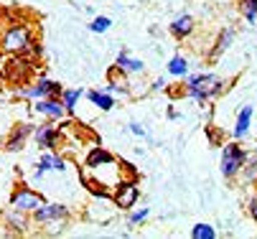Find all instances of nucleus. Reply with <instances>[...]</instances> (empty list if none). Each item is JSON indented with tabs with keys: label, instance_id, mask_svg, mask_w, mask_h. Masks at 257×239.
Returning <instances> with one entry per match:
<instances>
[{
	"label": "nucleus",
	"instance_id": "f257e3e1",
	"mask_svg": "<svg viewBox=\"0 0 257 239\" xmlns=\"http://www.w3.org/2000/svg\"><path fill=\"white\" fill-rule=\"evenodd\" d=\"M183 82V94H186L189 99L199 102V105H204V102H209L211 97L222 94L227 89V82L219 77V74H186L181 79Z\"/></svg>",
	"mask_w": 257,
	"mask_h": 239
},
{
	"label": "nucleus",
	"instance_id": "f03ea898",
	"mask_svg": "<svg viewBox=\"0 0 257 239\" xmlns=\"http://www.w3.org/2000/svg\"><path fill=\"white\" fill-rule=\"evenodd\" d=\"M36 44V31L28 23H11L0 31V51L3 54H28Z\"/></svg>",
	"mask_w": 257,
	"mask_h": 239
},
{
	"label": "nucleus",
	"instance_id": "7ed1b4c3",
	"mask_svg": "<svg viewBox=\"0 0 257 239\" xmlns=\"http://www.w3.org/2000/svg\"><path fill=\"white\" fill-rule=\"evenodd\" d=\"M244 160H247V150L239 145V140H232L222 148V155H219V170L227 181L237 178L244 168Z\"/></svg>",
	"mask_w": 257,
	"mask_h": 239
},
{
	"label": "nucleus",
	"instance_id": "20e7f679",
	"mask_svg": "<svg viewBox=\"0 0 257 239\" xmlns=\"http://www.w3.org/2000/svg\"><path fill=\"white\" fill-rule=\"evenodd\" d=\"M61 84L49 79V77H39L28 84H21L16 89V97L18 99H26V102H33V99H44V97H59L61 94Z\"/></svg>",
	"mask_w": 257,
	"mask_h": 239
},
{
	"label": "nucleus",
	"instance_id": "39448f33",
	"mask_svg": "<svg viewBox=\"0 0 257 239\" xmlns=\"http://www.w3.org/2000/svg\"><path fill=\"white\" fill-rule=\"evenodd\" d=\"M138 198H140V186L133 176L127 178H120L112 188V203L117 211H130L138 206Z\"/></svg>",
	"mask_w": 257,
	"mask_h": 239
},
{
	"label": "nucleus",
	"instance_id": "423d86ee",
	"mask_svg": "<svg viewBox=\"0 0 257 239\" xmlns=\"http://www.w3.org/2000/svg\"><path fill=\"white\" fill-rule=\"evenodd\" d=\"M44 201H46V198H44V193H41V191H33L31 186H26V183H18V186L11 191L8 206H13V209H21V211H26V214H33V211L39 209Z\"/></svg>",
	"mask_w": 257,
	"mask_h": 239
},
{
	"label": "nucleus",
	"instance_id": "0eeeda50",
	"mask_svg": "<svg viewBox=\"0 0 257 239\" xmlns=\"http://www.w3.org/2000/svg\"><path fill=\"white\" fill-rule=\"evenodd\" d=\"M59 219H71V209L66 206V203H56V201H44L39 209H36L31 214V221L33 226H46L51 221H59Z\"/></svg>",
	"mask_w": 257,
	"mask_h": 239
},
{
	"label": "nucleus",
	"instance_id": "6e6552de",
	"mask_svg": "<svg viewBox=\"0 0 257 239\" xmlns=\"http://www.w3.org/2000/svg\"><path fill=\"white\" fill-rule=\"evenodd\" d=\"M31 112L39 115L44 120H51V122H61L66 117V110H64V102L59 97H44V99H33L31 102Z\"/></svg>",
	"mask_w": 257,
	"mask_h": 239
},
{
	"label": "nucleus",
	"instance_id": "1a4fd4ad",
	"mask_svg": "<svg viewBox=\"0 0 257 239\" xmlns=\"http://www.w3.org/2000/svg\"><path fill=\"white\" fill-rule=\"evenodd\" d=\"M31 138L36 140L41 150H56L61 145V127L51 120H46V125H36Z\"/></svg>",
	"mask_w": 257,
	"mask_h": 239
},
{
	"label": "nucleus",
	"instance_id": "9d476101",
	"mask_svg": "<svg viewBox=\"0 0 257 239\" xmlns=\"http://www.w3.org/2000/svg\"><path fill=\"white\" fill-rule=\"evenodd\" d=\"M0 224H3L11 234H26L28 226H33L31 214H26L21 209H13V206H8L3 214H0Z\"/></svg>",
	"mask_w": 257,
	"mask_h": 239
},
{
	"label": "nucleus",
	"instance_id": "9b49d317",
	"mask_svg": "<svg viewBox=\"0 0 257 239\" xmlns=\"http://www.w3.org/2000/svg\"><path fill=\"white\" fill-rule=\"evenodd\" d=\"M130 74H125V72H120L117 66H112L109 69V74H107V87H104V92H109V94H117V97H130L133 94V89H130V79H127Z\"/></svg>",
	"mask_w": 257,
	"mask_h": 239
},
{
	"label": "nucleus",
	"instance_id": "f8f14e48",
	"mask_svg": "<svg viewBox=\"0 0 257 239\" xmlns=\"http://www.w3.org/2000/svg\"><path fill=\"white\" fill-rule=\"evenodd\" d=\"M33 122H18L13 130H11V135H8V140H6V150H11V153H18V150H23L26 148V143H28V138L33 135Z\"/></svg>",
	"mask_w": 257,
	"mask_h": 239
},
{
	"label": "nucleus",
	"instance_id": "ddd939ff",
	"mask_svg": "<svg viewBox=\"0 0 257 239\" xmlns=\"http://www.w3.org/2000/svg\"><path fill=\"white\" fill-rule=\"evenodd\" d=\"M168 31H171L173 39L183 41V39H189L191 33L196 31V21H194L191 13H181V16H176V18L168 23Z\"/></svg>",
	"mask_w": 257,
	"mask_h": 239
},
{
	"label": "nucleus",
	"instance_id": "4468645a",
	"mask_svg": "<svg viewBox=\"0 0 257 239\" xmlns=\"http://www.w3.org/2000/svg\"><path fill=\"white\" fill-rule=\"evenodd\" d=\"M36 168H41V170H54V173H64V170L69 168L66 165V158L59 153V150H44L41 153V158H39V165Z\"/></svg>",
	"mask_w": 257,
	"mask_h": 239
},
{
	"label": "nucleus",
	"instance_id": "2eb2a0df",
	"mask_svg": "<svg viewBox=\"0 0 257 239\" xmlns=\"http://www.w3.org/2000/svg\"><path fill=\"white\" fill-rule=\"evenodd\" d=\"M115 66L120 72H125V74H145V64H143V59H135V56H130L127 51H120L117 54V59H115Z\"/></svg>",
	"mask_w": 257,
	"mask_h": 239
},
{
	"label": "nucleus",
	"instance_id": "dca6fc26",
	"mask_svg": "<svg viewBox=\"0 0 257 239\" xmlns=\"http://www.w3.org/2000/svg\"><path fill=\"white\" fill-rule=\"evenodd\" d=\"M252 115H254V110H252V105H244L239 112H237V122H234V130H232V135H234V140H244L247 138V132H249V125H252Z\"/></svg>",
	"mask_w": 257,
	"mask_h": 239
},
{
	"label": "nucleus",
	"instance_id": "f3484780",
	"mask_svg": "<svg viewBox=\"0 0 257 239\" xmlns=\"http://www.w3.org/2000/svg\"><path fill=\"white\" fill-rule=\"evenodd\" d=\"M84 97L89 99V105H94L99 112H109L115 107V97L109 92H104V89H89V92H84Z\"/></svg>",
	"mask_w": 257,
	"mask_h": 239
},
{
	"label": "nucleus",
	"instance_id": "a211bd4d",
	"mask_svg": "<svg viewBox=\"0 0 257 239\" xmlns=\"http://www.w3.org/2000/svg\"><path fill=\"white\" fill-rule=\"evenodd\" d=\"M82 97H84V89H82V87H74V89H61L59 99L64 102V110H66V115H69V117H74L77 105L82 102Z\"/></svg>",
	"mask_w": 257,
	"mask_h": 239
},
{
	"label": "nucleus",
	"instance_id": "6ab92c4d",
	"mask_svg": "<svg viewBox=\"0 0 257 239\" xmlns=\"http://www.w3.org/2000/svg\"><path fill=\"white\" fill-rule=\"evenodd\" d=\"M189 69H191L189 59H186V56H181V54L171 56V61L166 64V72H168V77H173V79H183V77L189 74Z\"/></svg>",
	"mask_w": 257,
	"mask_h": 239
},
{
	"label": "nucleus",
	"instance_id": "aec40b11",
	"mask_svg": "<svg viewBox=\"0 0 257 239\" xmlns=\"http://www.w3.org/2000/svg\"><path fill=\"white\" fill-rule=\"evenodd\" d=\"M234 36H237V31L234 28H224L222 33H219V39H216V44H214V51L209 54V59L214 61V59H219L229 46H232V41H234Z\"/></svg>",
	"mask_w": 257,
	"mask_h": 239
},
{
	"label": "nucleus",
	"instance_id": "412c9836",
	"mask_svg": "<svg viewBox=\"0 0 257 239\" xmlns=\"http://www.w3.org/2000/svg\"><path fill=\"white\" fill-rule=\"evenodd\" d=\"M115 160V155L109 153V150H104V148H92L89 153H87V165L84 168H97V165H104V163H112Z\"/></svg>",
	"mask_w": 257,
	"mask_h": 239
},
{
	"label": "nucleus",
	"instance_id": "4be33fe9",
	"mask_svg": "<svg viewBox=\"0 0 257 239\" xmlns=\"http://www.w3.org/2000/svg\"><path fill=\"white\" fill-rule=\"evenodd\" d=\"M148 216H151V209L148 206H135V209H130L127 211V219H125V224H127V229H135V226H140V224H145L148 221Z\"/></svg>",
	"mask_w": 257,
	"mask_h": 239
},
{
	"label": "nucleus",
	"instance_id": "5701e85b",
	"mask_svg": "<svg viewBox=\"0 0 257 239\" xmlns=\"http://www.w3.org/2000/svg\"><path fill=\"white\" fill-rule=\"evenodd\" d=\"M191 236L194 239H216V229L206 221H199V224L191 226Z\"/></svg>",
	"mask_w": 257,
	"mask_h": 239
},
{
	"label": "nucleus",
	"instance_id": "b1692460",
	"mask_svg": "<svg viewBox=\"0 0 257 239\" xmlns=\"http://www.w3.org/2000/svg\"><path fill=\"white\" fill-rule=\"evenodd\" d=\"M239 13L247 23H257V0H239Z\"/></svg>",
	"mask_w": 257,
	"mask_h": 239
},
{
	"label": "nucleus",
	"instance_id": "393cba45",
	"mask_svg": "<svg viewBox=\"0 0 257 239\" xmlns=\"http://www.w3.org/2000/svg\"><path fill=\"white\" fill-rule=\"evenodd\" d=\"M109 28H112V18L109 16H94L89 21V31L92 33H107Z\"/></svg>",
	"mask_w": 257,
	"mask_h": 239
},
{
	"label": "nucleus",
	"instance_id": "a878e982",
	"mask_svg": "<svg viewBox=\"0 0 257 239\" xmlns=\"http://www.w3.org/2000/svg\"><path fill=\"white\" fill-rule=\"evenodd\" d=\"M242 173L247 181H257V153H247V160H244V168H242Z\"/></svg>",
	"mask_w": 257,
	"mask_h": 239
},
{
	"label": "nucleus",
	"instance_id": "bb28decb",
	"mask_svg": "<svg viewBox=\"0 0 257 239\" xmlns=\"http://www.w3.org/2000/svg\"><path fill=\"white\" fill-rule=\"evenodd\" d=\"M127 130L135 135V138H148V132H145V127H143L140 122H135V120H133V122H127Z\"/></svg>",
	"mask_w": 257,
	"mask_h": 239
},
{
	"label": "nucleus",
	"instance_id": "cd10ccee",
	"mask_svg": "<svg viewBox=\"0 0 257 239\" xmlns=\"http://www.w3.org/2000/svg\"><path fill=\"white\" fill-rule=\"evenodd\" d=\"M166 89V77H158L151 82V92H163Z\"/></svg>",
	"mask_w": 257,
	"mask_h": 239
},
{
	"label": "nucleus",
	"instance_id": "c85d7f7f",
	"mask_svg": "<svg viewBox=\"0 0 257 239\" xmlns=\"http://www.w3.org/2000/svg\"><path fill=\"white\" fill-rule=\"evenodd\" d=\"M247 209H249V216H252V219L257 221V196H254V198L249 201V206H247Z\"/></svg>",
	"mask_w": 257,
	"mask_h": 239
},
{
	"label": "nucleus",
	"instance_id": "c756f323",
	"mask_svg": "<svg viewBox=\"0 0 257 239\" xmlns=\"http://www.w3.org/2000/svg\"><path fill=\"white\" fill-rule=\"evenodd\" d=\"M44 176H46V170H41V168H36V170H33V178H36V181H41Z\"/></svg>",
	"mask_w": 257,
	"mask_h": 239
},
{
	"label": "nucleus",
	"instance_id": "7c9ffc66",
	"mask_svg": "<svg viewBox=\"0 0 257 239\" xmlns=\"http://www.w3.org/2000/svg\"><path fill=\"white\" fill-rule=\"evenodd\" d=\"M166 115H168V120H178V112H176L173 107H168V112H166Z\"/></svg>",
	"mask_w": 257,
	"mask_h": 239
},
{
	"label": "nucleus",
	"instance_id": "2f4dec72",
	"mask_svg": "<svg viewBox=\"0 0 257 239\" xmlns=\"http://www.w3.org/2000/svg\"><path fill=\"white\" fill-rule=\"evenodd\" d=\"M0 23H3V13H0Z\"/></svg>",
	"mask_w": 257,
	"mask_h": 239
}]
</instances>
